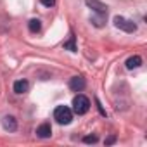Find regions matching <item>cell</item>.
Listing matches in <instances>:
<instances>
[{
    "label": "cell",
    "mask_w": 147,
    "mask_h": 147,
    "mask_svg": "<svg viewBox=\"0 0 147 147\" xmlns=\"http://www.w3.org/2000/svg\"><path fill=\"white\" fill-rule=\"evenodd\" d=\"M54 119L59 125H69L73 121V111L67 106H57L54 111Z\"/></svg>",
    "instance_id": "cell-1"
},
{
    "label": "cell",
    "mask_w": 147,
    "mask_h": 147,
    "mask_svg": "<svg viewBox=\"0 0 147 147\" xmlns=\"http://www.w3.org/2000/svg\"><path fill=\"white\" fill-rule=\"evenodd\" d=\"M90 109V99L78 94L75 99H73V111H75L76 114H87Z\"/></svg>",
    "instance_id": "cell-2"
},
{
    "label": "cell",
    "mask_w": 147,
    "mask_h": 147,
    "mask_svg": "<svg viewBox=\"0 0 147 147\" xmlns=\"http://www.w3.org/2000/svg\"><path fill=\"white\" fill-rule=\"evenodd\" d=\"M113 23H114V26H116L118 30H121V31H125V33H135V31H137V24H135L133 21L123 18V16H114Z\"/></svg>",
    "instance_id": "cell-3"
},
{
    "label": "cell",
    "mask_w": 147,
    "mask_h": 147,
    "mask_svg": "<svg viewBox=\"0 0 147 147\" xmlns=\"http://www.w3.org/2000/svg\"><path fill=\"white\" fill-rule=\"evenodd\" d=\"M87 7H90L94 12H99V14H107V5L100 0H85Z\"/></svg>",
    "instance_id": "cell-4"
},
{
    "label": "cell",
    "mask_w": 147,
    "mask_h": 147,
    "mask_svg": "<svg viewBox=\"0 0 147 147\" xmlns=\"http://www.w3.org/2000/svg\"><path fill=\"white\" fill-rule=\"evenodd\" d=\"M85 87H87V82H85L83 76H73V78L69 80V88H71L73 92H82Z\"/></svg>",
    "instance_id": "cell-5"
},
{
    "label": "cell",
    "mask_w": 147,
    "mask_h": 147,
    "mask_svg": "<svg viewBox=\"0 0 147 147\" xmlns=\"http://www.w3.org/2000/svg\"><path fill=\"white\" fill-rule=\"evenodd\" d=\"M2 126L7 130V131H16L18 130V121L14 116H4L2 118Z\"/></svg>",
    "instance_id": "cell-6"
},
{
    "label": "cell",
    "mask_w": 147,
    "mask_h": 147,
    "mask_svg": "<svg viewBox=\"0 0 147 147\" xmlns=\"http://www.w3.org/2000/svg\"><path fill=\"white\" fill-rule=\"evenodd\" d=\"M36 135H38L40 138H50V135H52V126H50L49 123H42V125L36 128Z\"/></svg>",
    "instance_id": "cell-7"
},
{
    "label": "cell",
    "mask_w": 147,
    "mask_h": 147,
    "mask_svg": "<svg viewBox=\"0 0 147 147\" xmlns=\"http://www.w3.org/2000/svg\"><path fill=\"white\" fill-rule=\"evenodd\" d=\"M28 90H30V83H28L26 80H18V82L14 83V92H16V94L23 95V94H26Z\"/></svg>",
    "instance_id": "cell-8"
},
{
    "label": "cell",
    "mask_w": 147,
    "mask_h": 147,
    "mask_svg": "<svg viewBox=\"0 0 147 147\" xmlns=\"http://www.w3.org/2000/svg\"><path fill=\"white\" fill-rule=\"evenodd\" d=\"M126 67L128 69H137V67H140L142 66V57L140 55H131V57H128L126 59Z\"/></svg>",
    "instance_id": "cell-9"
},
{
    "label": "cell",
    "mask_w": 147,
    "mask_h": 147,
    "mask_svg": "<svg viewBox=\"0 0 147 147\" xmlns=\"http://www.w3.org/2000/svg\"><path fill=\"white\" fill-rule=\"evenodd\" d=\"M106 16H107V14H99V12H95V14L90 18V21H92V24H94V26L102 28V26L106 24Z\"/></svg>",
    "instance_id": "cell-10"
},
{
    "label": "cell",
    "mask_w": 147,
    "mask_h": 147,
    "mask_svg": "<svg viewBox=\"0 0 147 147\" xmlns=\"http://www.w3.org/2000/svg\"><path fill=\"white\" fill-rule=\"evenodd\" d=\"M62 47H64L66 50H71V52H76L78 49H76V38H75V35H71V36H69V40L62 43Z\"/></svg>",
    "instance_id": "cell-11"
},
{
    "label": "cell",
    "mask_w": 147,
    "mask_h": 147,
    "mask_svg": "<svg viewBox=\"0 0 147 147\" xmlns=\"http://www.w3.org/2000/svg\"><path fill=\"white\" fill-rule=\"evenodd\" d=\"M28 28H30V31H31V33H38V31H40V28H42L40 19H30Z\"/></svg>",
    "instance_id": "cell-12"
},
{
    "label": "cell",
    "mask_w": 147,
    "mask_h": 147,
    "mask_svg": "<svg viewBox=\"0 0 147 147\" xmlns=\"http://www.w3.org/2000/svg\"><path fill=\"white\" fill-rule=\"evenodd\" d=\"M97 140H99L97 135H87V137H83V142L85 144H95Z\"/></svg>",
    "instance_id": "cell-13"
},
{
    "label": "cell",
    "mask_w": 147,
    "mask_h": 147,
    "mask_svg": "<svg viewBox=\"0 0 147 147\" xmlns=\"http://www.w3.org/2000/svg\"><path fill=\"white\" fill-rule=\"evenodd\" d=\"M42 2V5H45V7H54L55 5V0H40Z\"/></svg>",
    "instance_id": "cell-14"
},
{
    "label": "cell",
    "mask_w": 147,
    "mask_h": 147,
    "mask_svg": "<svg viewBox=\"0 0 147 147\" xmlns=\"http://www.w3.org/2000/svg\"><path fill=\"white\" fill-rule=\"evenodd\" d=\"M114 142H116V137H114V135H111V137L106 138V145H111V144H114Z\"/></svg>",
    "instance_id": "cell-15"
},
{
    "label": "cell",
    "mask_w": 147,
    "mask_h": 147,
    "mask_svg": "<svg viewBox=\"0 0 147 147\" xmlns=\"http://www.w3.org/2000/svg\"><path fill=\"white\" fill-rule=\"evenodd\" d=\"M97 107H99V111H100V114H104V116H106V111L102 109V106H100V102H99V100H97Z\"/></svg>",
    "instance_id": "cell-16"
}]
</instances>
